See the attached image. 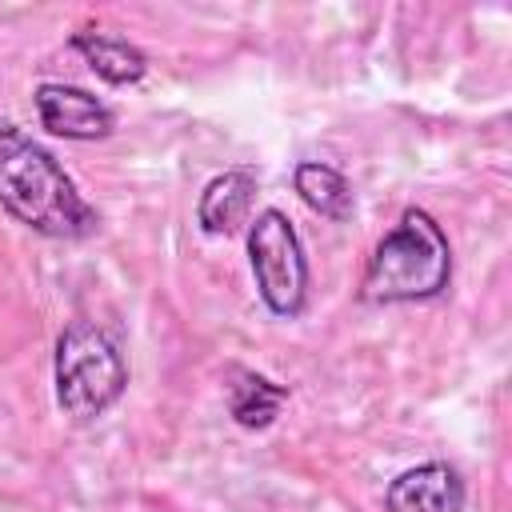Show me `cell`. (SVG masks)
Returning a JSON list of instances; mask_svg holds the SVG:
<instances>
[{
  "label": "cell",
  "mask_w": 512,
  "mask_h": 512,
  "mask_svg": "<svg viewBox=\"0 0 512 512\" xmlns=\"http://www.w3.org/2000/svg\"><path fill=\"white\" fill-rule=\"evenodd\" d=\"M0 208L40 236L76 240L96 228L92 204L60 160L20 128H0Z\"/></svg>",
  "instance_id": "cell-1"
},
{
  "label": "cell",
  "mask_w": 512,
  "mask_h": 512,
  "mask_svg": "<svg viewBox=\"0 0 512 512\" xmlns=\"http://www.w3.org/2000/svg\"><path fill=\"white\" fill-rule=\"evenodd\" d=\"M452 280V248L444 228L424 208H404L400 224L376 244L364 280L360 300L368 304H412L432 300Z\"/></svg>",
  "instance_id": "cell-2"
},
{
  "label": "cell",
  "mask_w": 512,
  "mask_h": 512,
  "mask_svg": "<svg viewBox=\"0 0 512 512\" xmlns=\"http://www.w3.org/2000/svg\"><path fill=\"white\" fill-rule=\"evenodd\" d=\"M128 388V364L112 336L92 320H72L56 340V404L68 420L104 416Z\"/></svg>",
  "instance_id": "cell-3"
},
{
  "label": "cell",
  "mask_w": 512,
  "mask_h": 512,
  "mask_svg": "<svg viewBox=\"0 0 512 512\" xmlns=\"http://www.w3.org/2000/svg\"><path fill=\"white\" fill-rule=\"evenodd\" d=\"M248 260L260 300L276 316H300L308 304V260L296 228L280 208H264L248 228Z\"/></svg>",
  "instance_id": "cell-4"
},
{
  "label": "cell",
  "mask_w": 512,
  "mask_h": 512,
  "mask_svg": "<svg viewBox=\"0 0 512 512\" xmlns=\"http://www.w3.org/2000/svg\"><path fill=\"white\" fill-rule=\"evenodd\" d=\"M32 100H36L40 124L52 136H64V140H104L116 128L112 108L104 100H96L92 92L76 88V84H40Z\"/></svg>",
  "instance_id": "cell-5"
},
{
  "label": "cell",
  "mask_w": 512,
  "mask_h": 512,
  "mask_svg": "<svg viewBox=\"0 0 512 512\" xmlns=\"http://www.w3.org/2000/svg\"><path fill=\"white\" fill-rule=\"evenodd\" d=\"M384 508L388 512H464V480L444 460L416 464L388 484Z\"/></svg>",
  "instance_id": "cell-6"
},
{
  "label": "cell",
  "mask_w": 512,
  "mask_h": 512,
  "mask_svg": "<svg viewBox=\"0 0 512 512\" xmlns=\"http://www.w3.org/2000/svg\"><path fill=\"white\" fill-rule=\"evenodd\" d=\"M252 196H256V172L236 164L220 176H212L200 192V204H196V224L208 232V236H228L244 224L248 208H252Z\"/></svg>",
  "instance_id": "cell-7"
},
{
  "label": "cell",
  "mask_w": 512,
  "mask_h": 512,
  "mask_svg": "<svg viewBox=\"0 0 512 512\" xmlns=\"http://www.w3.org/2000/svg\"><path fill=\"white\" fill-rule=\"evenodd\" d=\"M72 48L88 60V68L100 76V80H108V84H136V80H144V72H148V56L136 48V44H128L124 36H112V32H92V28H84V32H76L72 36Z\"/></svg>",
  "instance_id": "cell-8"
},
{
  "label": "cell",
  "mask_w": 512,
  "mask_h": 512,
  "mask_svg": "<svg viewBox=\"0 0 512 512\" xmlns=\"http://www.w3.org/2000/svg\"><path fill=\"white\" fill-rule=\"evenodd\" d=\"M288 400V388L284 384H272L256 372H244L236 368L232 372V388H228V412L240 428H268L280 412V404Z\"/></svg>",
  "instance_id": "cell-9"
},
{
  "label": "cell",
  "mask_w": 512,
  "mask_h": 512,
  "mask_svg": "<svg viewBox=\"0 0 512 512\" xmlns=\"http://www.w3.org/2000/svg\"><path fill=\"white\" fill-rule=\"evenodd\" d=\"M292 188L300 192V200H304L312 212H320V216H328V220H348V216H352V188H348V180H344L336 168L320 164V160L296 164Z\"/></svg>",
  "instance_id": "cell-10"
}]
</instances>
